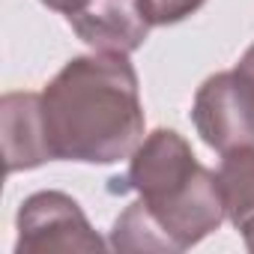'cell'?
<instances>
[{"label":"cell","mask_w":254,"mask_h":254,"mask_svg":"<svg viewBox=\"0 0 254 254\" xmlns=\"http://www.w3.org/2000/svg\"><path fill=\"white\" fill-rule=\"evenodd\" d=\"M54 162L117 165L144 141L141 84L129 54L72 57L42 90Z\"/></svg>","instance_id":"6da1fadb"},{"label":"cell","mask_w":254,"mask_h":254,"mask_svg":"<svg viewBox=\"0 0 254 254\" xmlns=\"http://www.w3.org/2000/svg\"><path fill=\"white\" fill-rule=\"evenodd\" d=\"M111 183V191H138V200L159 227L168 254L203 242L227 221L215 171L203 168L189 141L174 129L144 135L138 150L129 156L126 177Z\"/></svg>","instance_id":"7a4b0ae2"},{"label":"cell","mask_w":254,"mask_h":254,"mask_svg":"<svg viewBox=\"0 0 254 254\" xmlns=\"http://www.w3.org/2000/svg\"><path fill=\"white\" fill-rule=\"evenodd\" d=\"M191 123L215 153L254 147V78L239 66L209 75L194 93Z\"/></svg>","instance_id":"3957f363"},{"label":"cell","mask_w":254,"mask_h":254,"mask_svg":"<svg viewBox=\"0 0 254 254\" xmlns=\"http://www.w3.org/2000/svg\"><path fill=\"white\" fill-rule=\"evenodd\" d=\"M18 239L15 254H51V251H105L108 242L93 230L81 203L66 191H36L21 200L15 215Z\"/></svg>","instance_id":"277c9868"},{"label":"cell","mask_w":254,"mask_h":254,"mask_svg":"<svg viewBox=\"0 0 254 254\" xmlns=\"http://www.w3.org/2000/svg\"><path fill=\"white\" fill-rule=\"evenodd\" d=\"M66 21L84 45L108 54L138 51L153 27L144 0H87Z\"/></svg>","instance_id":"5b68a950"},{"label":"cell","mask_w":254,"mask_h":254,"mask_svg":"<svg viewBox=\"0 0 254 254\" xmlns=\"http://www.w3.org/2000/svg\"><path fill=\"white\" fill-rule=\"evenodd\" d=\"M0 126H3L6 174L33 171L45 162H54L45 135L42 93H6L0 99Z\"/></svg>","instance_id":"8992f818"},{"label":"cell","mask_w":254,"mask_h":254,"mask_svg":"<svg viewBox=\"0 0 254 254\" xmlns=\"http://www.w3.org/2000/svg\"><path fill=\"white\" fill-rule=\"evenodd\" d=\"M215 177L227 221L242 233L248 224H254V147L221 153Z\"/></svg>","instance_id":"52a82bcc"},{"label":"cell","mask_w":254,"mask_h":254,"mask_svg":"<svg viewBox=\"0 0 254 254\" xmlns=\"http://www.w3.org/2000/svg\"><path fill=\"white\" fill-rule=\"evenodd\" d=\"M203 3H206V0H144L153 27L180 24V21H186L189 15H194Z\"/></svg>","instance_id":"ba28073f"},{"label":"cell","mask_w":254,"mask_h":254,"mask_svg":"<svg viewBox=\"0 0 254 254\" xmlns=\"http://www.w3.org/2000/svg\"><path fill=\"white\" fill-rule=\"evenodd\" d=\"M39 3L54 9V12H60V15H72V12H78L87 3V0H39Z\"/></svg>","instance_id":"9c48e42d"},{"label":"cell","mask_w":254,"mask_h":254,"mask_svg":"<svg viewBox=\"0 0 254 254\" xmlns=\"http://www.w3.org/2000/svg\"><path fill=\"white\" fill-rule=\"evenodd\" d=\"M236 66H239L242 72H248V75L254 78V42L248 45V51H245V54L239 57V63H236Z\"/></svg>","instance_id":"30bf717a"},{"label":"cell","mask_w":254,"mask_h":254,"mask_svg":"<svg viewBox=\"0 0 254 254\" xmlns=\"http://www.w3.org/2000/svg\"><path fill=\"white\" fill-rule=\"evenodd\" d=\"M242 239H245V248L254 251V224H248V227L242 230Z\"/></svg>","instance_id":"8fae6325"}]
</instances>
